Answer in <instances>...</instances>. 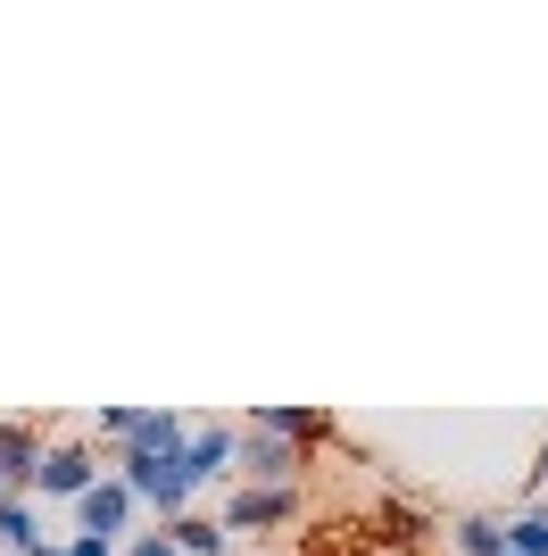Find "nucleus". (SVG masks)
Returning a JSON list of instances; mask_svg holds the SVG:
<instances>
[{
  "instance_id": "nucleus-14",
  "label": "nucleus",
  "mask_w": 548,
  "mask_h": 556,
  "mask_svg": "<svg viewBox=\"0 0 548 556\" xmlns=\"http://www.w3.org/2000/svg\"><path fill=\"white\" fill-rule=\"evenodd\" d=\"M59 556H116L109 540H91V532H75V540H59Z\"/></svg>"
},
{
  "instance_id": "nucleus-5",
  "label": "nucleus",
  "mask_w": 548,
  "mask_h": 556,
  "mask_svg": "<svg viewBox=\"0 0 548 556\" xmlns=\"http://www.w3.org/2000/svg\"><path fill=\"white\" fill-rule=\"evenodd\" d=\"M291 515H299V490H250V482H233L216 523H225V540H233V532H283Z\"/></svg>"
},
{
  "instance_id": "nucleus-15",
  "label": "nucleus",
  "mask_w": 548,
  "mask_h": 556,
  "mask_svg": "<svg viewBox=\"0 0 548 556\" xmlns=\"http://www.w3.org/2000/svg\"><path fill=\"white\" fill-rule=\"evenodd\" d=\"M25 556H59V540H34V548H25Z\"/></svg>"
},
{
  "instance_id": "nucleus-12",
  "label": "nucleus",
  "mask_w": 548,
  "mask_h": 556,
  "mask_svg": "<svg viewBox=\"0 0 548 556\" xmlns=\"http://www.w3.org/2000/svg\"><path fill=\"white\" fill-rule=\"evenodd\" d=\"M34 540H42V532H34V498H0V548L25 556Z\"/></svg>"
},
{
  "instance_id": "nucleus-17",
  "label": "nucleus",
  "mask_w": 548,
  "mask_h": 556,
  "mask_svg": "<svg viewBox=\"0 0 548 556\" xmlns=\"http://www.w3.org/2000/svg\"><path fill=\"white\" fill-rule=\"evenodd\" d=\"M0 498H9V482H0Z\"/></svg>"
},
{
  "instance_id": "nucleus-6",
  "label": "nucleus",
  "mask_w": 548,
  "mask_h": 556,
  "mask_svg": "<svg viewBox=\"0 0 548 556\" xmlns=\"http://www.w3.org/2000/svg\"><path fill=\"white\" fill-rule=\"evenodd\" d=\"M233 448H241L233 424H191V441H183V473H191V490L225 482V473H233Z\"/></svg>"
},
{
  "instance_id": "nucleus-4",
  "label": "nucleus",
  "mask_w": 548,
  "mask_h": 556,
  "mask_svg": "<svg viewBox=\"0 0 548 556\" xmlns=\"http://www.w3.org/2000/svg\"><path fill=\"white\" fill-rule=\"evenodd\" d=\"M75 532L109 540V548H125V532H134V490L116 482V473H100V482L75 498Z\"/></svg>"
},
{
  "instance_id": "nucleus-13",
  "label": "nucleus",
  "mask_w": 548,
  "mask_h": 556,
  "mask_svg": "<svg viewBox=\"0 0 548 556\" xmlns=\"http://www.w3.org/2000/svg\"><path fill=\"white\" fill-rule=\"evenodd\" d=\"M116 556H175V540H166V532H141V540H125Z\"/></svg>"
},
{
  "instance_id": "nucleus-16",
  "label": "nucleus",
  "mask_w": 548,
  "mask_h": 556,
  "mask_svg": "<svg viewBox=\"0 0 548 556\" xmlns=\"http://www.w3.org/2000/svg\"><path fill=\"white\" fill-rule=\"evenodd\" d=\"M540 482H548V441H540Z\"/></svg>"
},
{
  "instance_id": "nucleus-10",
  "label": "nucleus",
  "mask_w": 548,
  "mask_h": 556,
  "mask_svg": "<svg viewBox=\"0 0 548 556\" xmlns=\"http://www.w3.org/2000/svg\"><path fill=\"white\" fill-rule=\"evenodd\" d=\"M449 540H457V556H499V548H507L499 515H457V523H449Z\"/></svg>"
},
{
  "instance_id": "nucleus-18",
  "label": "nucleus",
  "mask_w": 548,
  "mask_h": 556,
  "mask_svg": "<svg viewBox=\"0 0 548 556\" xmlns=\"http://www.w3.org/2000/svg\"><path fill=\"white\" fill-rule=\"evenodd\" d=\"M499 556H507V548H499Z\"/></svg>"
},
{
  "instance_id": "nucleus-9",
  "label": "nucleus",
  "mask_w": 548,
  "mask_h": 556,
  "mask_svg": "<svg viewBox=\"0 0 548 556\" xmlns=\"http://www.w3.org/2000/svg\"><path fill=\"white\" fill-rule=\"evenodd\" d=\"M159 532L175 540V556H225V548H233L216 515H175V523H159Z\"/></svg>"
},
{
  "instance_id": "nucleus-3",
  "label": "nucleus",
  "mask_w": 548,
  "mask_h": 556,
  "mask_svg": "<svg viewBox=\"0 0 548 556\" xmlns=\"http://www.w3.org/2000/svg\"><path fill=\"white\" fill-rule=\"evenodd\" d=\"M100 473H109V457H100L91 441H42L34 490H42V498H84V490L100 482Z\"/></svg>"
},
{
  "instance_id": "nucleus-8",
  "label": "nucleus",
  "mask_w": 548,
  "mask_h": 556,
  "mask_svg": "<svg viewBox=\"0 0 548 556\" xmlns=\"http://www.w3.org/2000/svg\"><path fill=\"white\" fill-rule=\"evenodd\" d=\"M34 465H42V432L34 424H0V482H9V498H34Z\"/></svg>"
},
{
  "instance_id": "nucleus-11",
  "label": "nucleus",
  "mask_w": 548,
  "mask_h": 556,
  "mask_svg": "<svg viewBox=\"0 0 548 556\" xmlns=\"http://www.w3.org/2000/svg\"><path fill=\"white\" fill-rule=\"evenodd\" d=\"M499 532H507V556H548V507H524V515H507Z\"/></svg>"
},
{
  "instance_id": "nucleus-1",
  "label": "nucleus",
  "mask_w": 548,
  "mask_h": 556,
  "mask_svg": "<svg viewBox=\"0 0 548 556\" xmlns=\"http://www.w3.org/2000/svg\"><path fill=\"white\" fill-rule=\"evenodd\" d=\"M109 473L125 490H134V507H159V523H175V515H191V473H183V457H159V448H116Z\"/></svg>"
},
{
  "instance_id": "nucleus-2",
  "label": "nucleus",
  "mask_w": 548,
  "mask_h": 556,
  "mask_svg": "<svg viewBox=\"0 0 548 556\" xmlns=\"http://www.w3.org/2000/svg\"><path fill=\"white\" fill-rule=\"evenodd\" d=\"M233 482H250V490H299V482H308V448L274 441V432H241V448H233Z\"/></svg>"
},
{
  "instance_id": "nucleus-7",
  "label": "nucleus",
  "mask_w": 548,
  "mask_h": 556,
  "mask_svg": "<svg viewBox=\"0 0 548 556\" xmlns=\"http://www.w3.org/2000/svg\"><path fill=\"white\" fill-rule=\"evenodd\" d=\"M241 432H274V441H299L308 457H316V448L333 441V416H324V407H250Z\"/></svg>"
}]
</instances>
